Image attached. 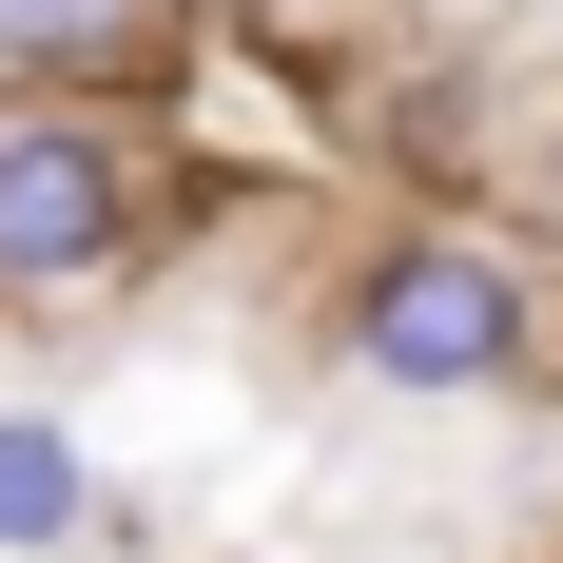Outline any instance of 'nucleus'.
I'll return each mask as SVG.
<instances>
[{"label": "nucleus", "mask_w": 563, "mask_h": 563, "mask_svg": "<svg viewBox=\"0 0 563 563\" xmlns=\"http://www.w3.org/2000/svg\"><path fill=\"white\" fill-rule=\"evenodd\" d=\"M98 525V466H78V428L58 408H0V563H58Z\"/></svg>", "instance_id": "4"}, {"label": "nucleus", "mask_w": 563, "mask_h": 563, "mask_svg": "<svg viewBox=\"0 0 563 563\" xmlns=\"http://www.w3.org/2000/svg\"><path fill=\"white\" fill-rule=\"evenodd\" d=\"M136 233H156V175H136L117 117H78V98H20V117H0V291H20V311L117 291Z\"/></svg>", "instance_id": "2"}, {"label": "nucleus", "mask_w": 563, "mask_h": 563, "mask_svg": "<svg viewBox=\"0 0 563 563\" xmlns=\"http://www.w3.org/2000/svg\"><path fill=\"white\" fill-rule=\"evenodd\" d=\"M175 58H195V0H0V78H40V98H117Z\"/></svg>", "instance_id": "3"}, {"label": "nucleus", "mask_w": 563, "mask_h": 563, "mask_svg": "<svg viewBox=\"0 0 563 563\" xmlns=\"http://www.w3.org/2000/svg\"><path fill=\"white\" fill-rule=\"evenodd\" d=\"M350 369L389 408H486L544 369V291H525L506 233H389L369 273H350Z\"/></svg>", "instance_id": "1"}]
</instances>
